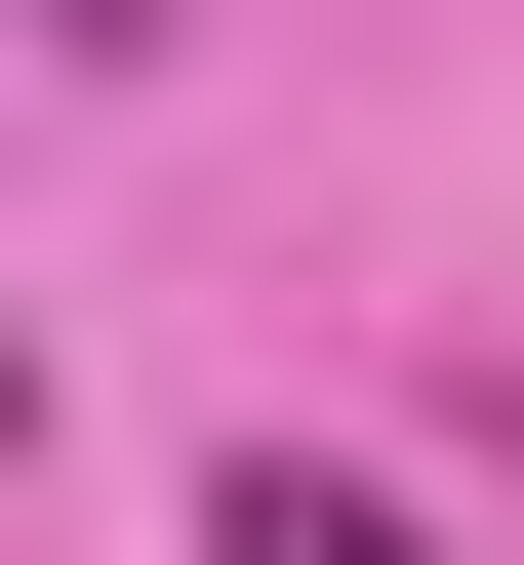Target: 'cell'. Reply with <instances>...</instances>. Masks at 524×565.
<instances>
[{"instance_id":"obj_1","label":"cell","mask_w":524,"mask_h":565,"mask_svg":"<svg viewBox=\"0 0 524 565\" xmlns=\"http://www.w3.org/2000/svg\"><path fill=\"white\" fill-rule=\"evenodd\" d=\"M202 565H443V525H404V484H323V445H243V484H202Z\"/></svg>"},{"instance_id":"obj_2","label":"cell","mask_w":524,"mask_h":565,"mask_svg":"<svg viewBox=\"0 0 524 565\" xmlns=\"http://www.w3.org/2000/svg\"><path fill=\"white\" fill-rule=\"evenodd\" d=\"M41 82H162V0H41Z\"/></svg>"},{"instance_id":"obj_3","label":"cell","mask_w":524,"mask_h":565,"mask_svg":"<svg viewBox=\"0 0 524 565\" xmlns=\"http://www.w3.org/2000/svg\"><path fill=\"white\" fill-rule=\"evenodd\" d=\"M484 445H524V364H484Z\"/></svg>"}]
</instances>
